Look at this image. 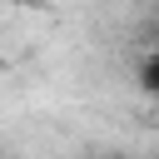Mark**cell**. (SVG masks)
<instances>
[{
	"label": "cell",
	"instance_id": "cell-1",
	"mask_svg": "<svg viewBox=\"0 0 159 159\" xmlns=\"http://www.w3.org/2000/svg\"><path fill=\"white\" fill-rule=\"evenodd\" d=\"M139 84H144L149 94H159V55H154V60H149V65L139 70Z\"/></svg>",
	"mask_w": 159,
	"mask_h": 159
}]
</instances>
